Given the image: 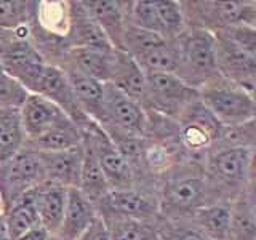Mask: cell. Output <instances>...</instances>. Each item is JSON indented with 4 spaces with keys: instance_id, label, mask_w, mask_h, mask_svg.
Wrapping results in <instances>:
<instances>
[{
    "instance_id": "obj_1",
    "label": "cell",
    "mask_w": 256,
    "mask_h": 240,
    "mask_svg": "<svg viewBox=\"0 0 256 240\" xmlns=\"http://www.w3.org/2000/svg\"><path fill=\"white\" fill-rule=\"evenodd\" d=\"M160 216L165 220H190L200 208L213 204L204 173V164L180 162L157 180Z\"/></svg>"
},
{
    "instance_id": "obj_2",
    "label": "cell",
    "mask_w": 256,
    "mask_h": 240,
    "mask_svg": "<svg viewBox=\"0 0 256 240\" xmlns=\"http://www.w3.org/2000/svg\"><path fill=\"white\" fill-rule=\"evenodd\" d=\"M250 150L216 146L204 162L208 190L214 202H234L250 184Z\"/></svg>"
},
{
    "instance_id": "obj_3",
    "label": "cell",
    "mask_w": 256,
    "mask_h": 240,
    "mask_svg": "<svg viewBox=\"0 0 256 240\" xmlns=\"http://www.w3.org/2000/svg\"><path fill=\"white\" fill-rule=\"evenodd\" d=\"M178 48L176 76L189 86L200 90L220 76L216 61V37L204 29L188 28L174 40Z\"/></svg>"
},
{
    "instance_id": "obj_4",
    "label": "cell",
    "mask_w": 256,
    "mask_h": 240,
    "mask_svg": "<svg viewBox=\"0 0 256 240\" xmlns=\"http://www.w3.org/2000/svg\"><path fill=\"white\" fill-rule=\"evenodd\" d=\"M178 146L186 162L204 164L206 156L218 146L222 125L213 117L200 98L176 118Z\"/></svg>"
},
{
    "instance_id": "obj_5",
    "label": "cell",
    "mask_w": 256,
    "mask_h": 240,
    "mask_svg": "<svg viewBox=\"0 0 256 240\" xmlns=\"http://www.w3.org/2000/svg\"><path fill=\"white\" fill-rule=\"evenodd\" d=\"M122 52L130 54L146 76L176 74L178 48L174 40H166L152 32L126 24Z\"/></svg>"
},
{
    "instance_id": "obj_6",
    "label": "cell",
    "mask_w": 256,
    "mask_h": 240,
    "mask_svg": "<svg viewBox=\"0 0 256 240\" xmlns=\"http://www.w3.org/2000/svg\"><path fill=\"white\" fill-rule=\"evenodd\" d=\"M204 106L224 128L242 125L256 116V101L242 86L218 77L198 90Z\"/></svg>"
},
{
    "instance_id": "obj_7",
    "label": "cell",
    "mask_w": 256,
    "mask_h": 240,
    "mask_svg": "<svg viewBox=\"0 0 256 240\" xmlns=\"http://www.w3.org/2000/svg\"><path fill=\"white\" fill-rule=\"evenodd\" d=\"M46 181L45 168L40 152L29 148H22L6 162L0 164V200L2 212H6L14 202Z\"/></svg>"
},
{
    "instance_id": "obj_8",
    "label": "cell",
    "mask_w": 256,
    "mask_h": 240,
    "mask_svg": "<svg viewBox=\"0 0 256 240\" xmlns=\"http://www.w3.org/2000/svg\"><path fill=\"white\" fill-rule=\"evenodd\" d=\"M146 78L148 88L142 108L148 112L176 120L198 100V90L189 86L176 74H149Z\"/></svg>"
},
{
    "instance_id": "obj_9",
    "label": "cell",
    "mask_w": 256,
    "mask_h": 240,
    "mask_svg": "<svg viewBox=\"0 0 256 240\" xmlns=\"http://www.w3.org/2000/svg\"><path fill=\"white\" fill-rule=\"evenodd\" d=\"M248 4V0H188L181 2V8L188 28L218 34L238 22H245Z\"/></svg>"
},
{
    "instance_id": "obj_10",
    "label": "cell",
    "mask_w": 256,
    "mask_h": 240,
    "mask_svg": "<svg viewBox=\"0 0 256 240\" xmlns=\"http://www.w3.org/2000/svg\"><path fill=\"white\" fill-rule=\"evenodd\" d=\"M84 138L88 141L98 158L110 190L138 188V178H136L133 168L98 124L92 122L90 125H86L84 128Z\"/></svg>"
},
{
    "instance_id": "obj_11",
    "label": "cell",
    "mask_w": 256,
    "mask_h": 240,
    "mask_svg": "<svg viewBox=\"0 0 256 240\" xmlns=\"http://www.w3.org/2000/svg\"><path fill=\"white\" fill-rule=\"evenodd\" d=\"M101 220L128 218L138 221L157 222L160 216L158 200L154 190L146 189H124L109 190V194L94 205Z\"/></svg>"
},
{
    "instance_id": "obj_12",
    "label": "cell",
    "mask_w": 256,
    "mask_h": 240,
    "mask_svg": "<svg viewBox=\"0 0 256 240\" xmlns=\"http://www.w3.org/2000/svg\"><path fill=\"white\" fill-rule=\"evenodd\" d=\"M104 122L100 125L102 130L146 138L149 126L148 110L110 84L104 86Z\"/></svg>"
},
{
    "instance_id": "obj_13",
    "label": "cell",
    "mask_w": 256,
    "mask_h": 240,
    "mask_svg": "<svg viewBox=\"0 0 256 240\" xmlns=\"http://www.w3.org/2000/svg\"><path fill=\"white\" fill-rule=\"evenodd\" d=\"M30 93L40 94V96H44V98L50 100L52 102H54L56 106L66 112L72 122L77 124L82 130L86 125H90L93 122V120H90L85 116V112L82 110V108H80V104L76 98V93L72 90V85L69 82L68 76L64 74V70L58 66L46 64L44 70L40 72L38 78L36 80Z\"/></svg>"
},
{
    "instance_id": "obj_14",
    "label": "cell",
    "mask_w": 256,
    "mask_h": 240,
    "mask_svg": "<svg viewBox=\"0 0 256 240\" xmlns=\"http://www.w3.org/2000/svg\"><path fill=\"white\" fill-rule=\"evenodd\" d=\"M214 37L220 76L250 93L256 85V54L234 45L221 36Z\"/></svg>"
},
{
    "instance_id": "obj_15",
    "label": "cell",
    "mask_w": 256,
    "mask_h": 240,
    "mask_svg": "<svg viewBox=\"0 0 256 240\" xmlns=\"http://www.w3.org/2000/svg\"><path fill=\"white\" fill-rule=\"evenodd\" d=\"M20 110L28 142L40 138L46 132L53 130L54 126L69 120V116L61 108H58L50 100L44 98V96L34 93L28 94Z\"/></svg>"
},
{
    "instance_id": "obj_16",
    "label": "cell",
    "mask_w": 256,
    "mask_h": 240,
    "mask_svg": "<svg viewBox=\"0 0 256 240\" xmlns=\"http://www.w3.org/2000/svg\"><path fill=\"white\" fill-rule=\"evenodd\" d=\"M80 2L90 18L106 34L112 46L116 50H122L130 2H122V0H80Z\"/></svg>"
},
{
    "instance_id": "obj_17",
    "label": "cell",
    "mask_w": 256,
    "mask_h": 240,
    "mask_svg": "<svg viewBox=\"0 0 256 240\" xmlns=\"http://www.w3.org/2000/svg\"><path fill=\"white\" fill-rule=\"evenodd\" d=\"M98 218L100 214L92 200L78 188H69L61 228L56 236L61 240H77Z\"/></svg>"
},
{
    "instance_id": "obj_18",
    "label": "cell",
    "mask_w": 256,
    "mask_h": 240,
    "mask_svg": "<svg viewBox=\"0 0 256 240\" xmlns=\"http://www.w3.org/2000/svg\"><path fill=\"white\" fill-rule=\"evenodd\" d=\"M58 68L64 70L72 85V90L76 93V98L80 108L85 112V116L93 120L94 124L101 125L104 122V86L106 84L100 82L90 76L84 74L70 64H60Z\"/></svg>"
},
{
    "instance_id": "obj_19",
    "label": "cell",
    "mask_w": 256,
    "mask_h": 240,
    "mask_svg": "<svg viewBox=\"0 0 256 240\" xmlns=\"http://www.w3.org/2000/svg\"><path fill=\"white\" fill-rule=\"evenodd\" d=\"M69 48H92V50H116L106 34L86 13L82 2H70V22L66 37Z\"/></svg>"
},
{
    "instance_id": "obj_20",
    "label": "cell",
    "mask_w": 256,
    "mask_h": 240,
    "mask_svg": "<svg viewBox=\"0 0 256 240\" xmlns=\"http://www.w3.org/2000/svg\"><path fill=\"white\" fill-rule=\"evenodd\" d=\"M46 181L58 182L64 188H80L84 165V142L77 148L60 152H40Z\"/></svg>"
},
{
    "instance_id": "obj_21",
    "label": "cell",
    "mask_w": 256,
    "mask_h": 240,
    "mask_svg": "<svg viewBox=\"0 0 256 240\" xmlns=\"http://www.w3.org/2000/svg\"><path fill=\"white\" fill-rule=\"evenodd\" d=\"M34 202L40 218V224L52 236L58 234L61 228L64 208H66L68 188L53 181H44L34 188Z\"/></svg>"
},
{
    "instance_id": "obj_22",
    "label": "cell",
    "mask_w": 256,
    "mask_h": 240,
    "mask_svg": "<svg viewBox=\"0 0 256 240\" xmlns=\"http://www.w3.org/2000/svg\"><path fill=\"white\" fill-rule=\"evenodd\" d=\"M110 85H114L118 92L126 94L128 98L140 102L141 106L146 100V88L148 78L141 68L134 62L130 54H126L122 50L116 52L114 70H112Z\"/></svg>"
},
{
    "instance_id": "obj_23",
    "label": "cell",
    "mask_w": 256,
    "mask_h": 240,
    "mask_svg": "<svg viewBox=\"0 0 256 240\" xmlns=\"http://www.w3.org/2000/svg\"><path fill=\"white\" fill-rule=\"evenodd\" d=\"M116 52L117 50L101 52L92 50V48H70L60 64H70L84 74L100 80L102 84H109L112 70H114Z\"/></svg>"
},
{
    "instance_id": "obj_24",
    "label": "cell",
    "mask_w": 256,
    "mask_h": 240,
    "mask_svg": "<svg viewBox=\"0 0 256 240\" xmlns=\"http://www.w3.org/2000/svg\"><path fill=\"white\" fill-rule=\"evenodd\" d=\"M232 214V202L210 204L189 220L208 240H228Z\"/></svg>"
},
{
    "instance_id": "obj_25",
    "label": "cell",
    "mask_w": 256,
    "mask_h": 240,
    "mask_svg": "<svg viewBox=\"0 0 256 240\" xmlns=\"http://www.w3.org/2000/svg\"><path fill=\"white\" fill-rule=\"evenodd\" d=\"M28 136L22 126L20 108L0 109V164L26 148Z\"/></svg>"
},
{
    "instance_id": "obj_26",
    "label": "cell",
    "mask_w": 256,
    "mask_h": 240,
    "mask_svg": "<svg viewBox=\"0 0 256 240\" xmlns=\"http://www.w3.org/2000/svg\"><path fill=\"white\" fill-rule=\"evenodd\" d=\"M32 190L24 194L18 202H14L6 212H4V221L10 240L20 238L30 229L42 226L34 202V192Z\"/></svg>"
},
{
    "instance_id": "obj_27",
    "label": "cell",
    "mask_w": 256,
    "mask_h": 240,
    "mask_svg": "<svg viewBox=\"0 0 256 240\" xmlns=\"http://www.w3.org/2000/svg\"><path fill=\"white\" fill-rule=\"evenodd\" d=\"M84 142V130L72 120L60 124L40 138L29 141L28 146L38 152H60L77 148Z\"/></svg>"
},
{
    "instance_id": "obj_28",
    "label": "cell",
    "mask_w": 256,
    "mask_h": 240,
    "mask_svg": "<svg viewBox=\"0 0 256 240\" xmlns=\"http://www.w3.org/2000/svg\"><path fill=\"white\" fill-rule=\"evenodd\" d=\"M80 190L96 205L109 194V184L106 181L98 158H96L92 146L84 138V165H82V176H80Z\"/></svg>"
},
{
    "instance_id": "obj_29",
    "label": "cell",
    "mask_w": 256,
    "mask_h": 240,
    "mask_svg": "<svg viewBox=\"0 0 256 240\" xmlns=\"http://www.w3.org/2000/svg\"><path fill=\"white\" fill-rule=\"evenodd\" d=\"M106 224L110 240H162L158 221H138L128 218H108Z\"/></svg>"
},
{
    "instance_id": "obj_30",
    "label": "cell",
    "mask_w": 256,
    "mask_h": 240,
    "mask_svg": "<svg viewBox=\"0 0 256 240\" xmlns=\"http://www.w3.org/2000/svg\"><path fill=\"white\" fill-rule=\"evenodd\" d=\"M38 2L0 0V30H16L37 20Z\"/></svg>"
},
{
    "instance_id": "obj_31",
    "label": "cell",
    "mask_w": 256,
    "mask_h": 240,
    "mask_svg": "<svg viewBox=\"0 0 256 240\" xmlns=\"http://www.w3.org/2000/svg\"><path fill=\"white\" fill-rule=\"evenodd\" d=\"M228 240H256V214L245 192L232 202V214Z\"/></svg>"
},
{
    "instance_id": "obj_32",
    "label": "cell",
    "mask_w": 256,
    "mask_h": 240,
    "mask_svg": "<svg viewBox=\"0 0 256 240\" xmlns=\"http://www.w3.org/2000/svg\"><path fill=\"white\" fill-rule=\"evenodd\" d=\"M218 146L226 148H240L250 152L256 150V116L246 120L242 125L222 128L221 140Z\"/></svg>"
},
{
    "instance_id": "obj_33",
    "label": "cell",
    "mask_w": 256,
    "mask_h": 240,
    "mask_svg": "<svg viewBox=\"0 0 256 240\" xmlns=\"http://www.w3.org/2000/svg\"><path fill=\"white\" fill-rule=\"evenodd\" d=\"M158 230L162 240H208L189 220L160 218Z\"/></svg>"
},
{
    "instance_id": "obj_34",
    "label": "cell",
    "mask_w": 256,
    "mask_h": 240,
    "mask_svg": "<svg viewBox=\"0 0 256 240\" xmlns=\"http://www.w3.org/2000/svg\"><path fill=\"white\" fill-rule=\"evenodd\" d=\"M29 92L14 78L0 70V109L5 108H21Z\"/></svg>"
},
{
    "instance_id": "obj_35",
    "label": "cell",
    "mask_w": 256,
    "mask_h": 240,
    "mask_svg": "<svg viewBox=\"0 0 256 240\" xmlns=\"http://www.w3.org/2000/svg\"><path fill=\"white\" fill-rule=\"evenodd\" d=\"M77 240H110V238H109V232H108L106 224H104V221L101 218H98L90 226V229Z\"/></svg>"
},
{
    "instance_id": "obj_36",
    "label": "cell",
    "mask_w": 256,
    "mask_h": 240,
    "mask_svg": "<svg viewBox=\"0 0 256 240\" xmlns=\"http://www.w3.org/2000/svg\"><path fill=\"white\" fill-rule=\"evenodd\" d=\"M52 234L48 232L44 226H37L34 229H30L29 232H26L24 236H21L20 238L16 240H48Z\"/></svg>"
},
{
    "instance_id": "obj_37",
    "label": "cell",
    "mask_w": 256,
    "mask_h": 240,
    "mask_svg": "<svg viewBox=\"0 0 256 240\" xmlns=\"http://www.w3.org/2000/svg\"><path fill=\"white\" fill-rule=\"evenodd\" d=\"M245 197H246V200H248V204H250L252 210H253L254 214H256V184H253V182L248 184V188H246V190H245Z\"/></svg>"
},
{
    "instance_id": "obj_38",
    "label": "cell",
    "mask_w": 256,
    "mask_h": 240,
    "mask_svg": "<svg viewBox=\"0 0 256 240\" xmlns=\"http://www.w3.org/2000/svg\"><path fill=\"white\" fill-rule=\"evenodd\" d=\"M245 22L250 24V26L256 28V0H252L248 4V10H246V16H245Z\"/></svg>"
},
{
    "instance_id": "obj_39",
    "label": "cell",
    "mask_w": 256,
    "mask_h": 240,
    "mask_svg": "<svg viewBox=\"0 0 256 240\" xmlns=\"http://www.w3.org/2000/svg\"><path fill=\"white\" fill-rule=\"evenodd\" d=\"M250 182L256 184V150L250 154Z\"/></svg>"
},
{
    "instance_id": "obj_40",
    "label": "cell",
    "mask_w": 256,
    "mask_h": 240,
    "mask_svg": "<svg viewBox=\"0 0 256 240\" xmlns=\"http://www.w3.org/2000/svg\"><path fill=\"white\" fill-rule=\"evenodd\" d=\"M0 240H10V236H8V230L4 221V214H0Z\"/></svg>"
},
{
    "instance_id": "obj_41",
    "label": "cell",
    "mask_w": 256,
    "mask_h": 240,
    "mask_svg": "<svg viewBox=\"0 0 256 240\" xmlns=\"http://www.w3.org/2000/svg\"><path fill=\"white\" fill-rule=\"evenodd\" d=\"M250 94L253 96V100L256 101V85H254V86L252 88V90H250Z\"/></svg>"
},
{
    "instance_id": "obj_42",
    "label": "cell",
    "mask_w": 256,
    "mask_h": 240,
    "mask_svg": "<svg viewBox=\"0 0 256 240\" xmlns=\"http://www.w3.org/2000/svg\"><path fill=\"white\" fill-rule=\"evenodd\" d=\"M48 240H61L58 236H50V237H48Z\"/></svg>"
},
{
    "instance_id": "obj_43",
    "label": "cell",
    "mask_w": 256,
    "mask_h": 240,
    "mask_svg": "<svg viewBox=\"0 0 256 240\" xmlns=\"http://www.w3.org/2000/svg\"><path fill=\"white\" fill-rule=\"evenodd\" d=\"M2 36H4V30H0V42H2ZM2 70V69H0Z\"/></svg>"
},
{
    "instance_id": "obj_44",
    "label": "cell",
    "mask_w": 256,
    "mask_h": 240,
    "mask_svg": "<svg viewBox=\"0 0 256 240\" xmlns=\"http://www.w3.org/2000/svg\"><path fill=\"white\" fill-rule=\"evenodd\" d=\"M0 213L4 214V212H2V200H0Z\"/></svg>"
}]
</instances>
